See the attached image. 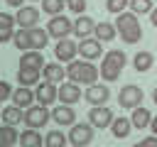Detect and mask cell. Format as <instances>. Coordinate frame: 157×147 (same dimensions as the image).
Returning a JSON list of instances; mask_svg holds the SVG:
<instances>
[{"instance_id": "4", "label": "cell", "mask_w": 157, "mask_h": 147, "mask_svg": "<svg viewBox=\"0 0 157 147\" xmlns=\"http://www.w3.org/2000/svg\"><path fill=\"white\" fill-rule=\"evenodd\" d=\"M49 120H52V110H49L47 105H42V103L29 105V108L25 110V125H27V127L39 130V127H44Z\"/></svg>"}, {"instance_id": "5", "label": "cell", "mask_w": 157, "mask_h": 147, "mask_svg": "<svg viewBox=\"0 0 157 147\" xmlns=\"http://www.w3.org/2000/svg\"><path fill=\"white\" fill-rule=\"evenodd\" d=\"M69 142L71 147H86L93 142V125L91 123H74L69 130Z\"/></svg>"}, {"instance_id": "3", "label": "cell", "mask_w": 157, "mask_h": 147, "mask_svg": "<svg viewBox=\"0 0 157 147\" xmlns=\"http://www.w3.org/2000/svg\"><path fill=\"white\" fill-rule=\"evenodd\" d=\"M66 76H69V81H74V83H86V86H91V83L98 81L101 69H96L88 59H86V61L74 59V61H69V66H66Z\"/></svg>"}, {"instance_id": "30", "label": "cell", "mask_w": 157, "mask_h": 147, "mask_svg": "<svg viewBox=\"0 0 157 147\" xmlns=\"http://www.w3.org/2000/svg\"><path fill=\"white\" fill-rule=\"evenodd\" d=\"M12 44H15L20 51H29V49H32V42H29V29L20 27V29L15 32V39H12Z\"/></svg>"}, {"instance_id": "33", "label": "cell", "mask_w": 157, "mask_h": 147, "mask_svg": "<svg viewBox=\"0 0 157 147\" xmlns=\"http://www.w3.org/2000/svg\"><path fill=\"white\" fill-rule=\"evenodd\" d=\"M125 7H130V0H105V10L113 15L125 12Z\"/></svg>"}, {"instance_id": "40", "label": "cell", "mask_w": 157, "mask_h": 147, "mask_svg": "<svg viewBox=\"0 0 157 147\" xmlns=\"http://www.w3.org/2000/svg\"><path fill=\"white\" fill-rule=\"evenodd\" d=\"M152 100H155V103H157V88H155V91H152Z\"/></svg>"}, {"instance_id": "39", "label": "cell", "mask_w": 157, "mask_h": 147, "mask_svg": "<svg viewBox=\"0 0 157 147\" xmlns=\"http://www.w3.org/2000/svg\"><path fill=\"white\" fill-rule=\"evenodd\" d=\"M150 127H152V135H157V115L152 118V123H150Z\"/></svg>"}, {"instance_id": "38", "label": "cell", "mask_w": 157, "mask_h": 147, "mask_svg": "<svg viewBox=\"0 0 157 147\" xmlns=\"http://www.w3.org/2000/svg\"><path fill=\"white\" fill-rule=\"evenodd\" d=\"M5 2H7L10 7H22V2H25V0H5Z\"/></svg>"}, {"instance_id": "22", "label": "cell", "mask_w": 157, "mask_h": 147, "mask_svg": "<svg viewBox=\"0 0 157 147\" xmlns=\"http://www.w3.org/2000/svg\"><path fill=\"white\" fill-rule=\"evenodd\" d=\"M93 34H96L101 42H113L115 34H118V27H115V22H98Z\"/></svg>"}, {"instance_id": "6", "label": "cell", "mask_w": 157, "mask_h": 147, "mask_svg": "<svg viewBox=\"0 0 157 147\" xmlns=\"http://www.w3.org/2000/svg\"><path fill=\"white\" fill-rule=\"evenodd\" d=\"M142 98H145V93H142V88L135 86V83H125V86L120 88V93H118V103H120L123 108H130V110H135V108L142 103Z\"/></svg>"}, {"instance_id": "13", "label": "cell", "mask_w": 157, "mask_h": 147, "mask_svg": "<svg viewBox=\"0 0 157 147\" xmlns=\"http://www.w3.org/2000/svg\"><path fill=\"white\" fill-rule=\"evenodd\" d=\"M37 103H42V105H49V103H54L56 98H59V88H56V83H52V81H44V83H37Z\"/></svg>"}, {"instance_id": "26", "label": "cell", "mask_w": 157, "mask_h": 147, "mask_svg": "<svg viewBox=\"0 0 157 147\" xmlns=\"http://www.w3.org/2000/svg\"><path fill=\"white\" fill-rule=\"evenodd\" d=\"M130 120H132V125H135L137 130H142V127H147V125L152 123V113H150L147 108H142V105H137V108L132 110V115H130Z\"/></svg>"}, {"instance_id": "42", "label": "cell", "mask_w": 157, "mask_h": 147, "mask_svg": "<svg viewBox=\"0 0 157 147\" xmlns=\"http://www.w3.org/2000/svg\"><path fill=\"white\" fill-rule=\"evenodd\" d=\"M32 2H39V0H32Z\"/></svg>"}, {"instance_id": "34", "label": "cell", "mask_w": 157, "mask_h": 147, "mask_svg": "<svg viewBox=\"0 0 157 147\" xmlns=\"http://www.w3.org/2000/svg\"><path fill=\"white\" fill-rule=\"evenodd\" d=\"M12 93H15V88L7 83V81H0V100L5 103V100H12Z\"/></svg>"}, {"instance_id": "31", "label": "cell", "mask_w": 157, "mask_h": 147, "mask_svg": "<svg viewBox=\"0 0 157 147\" xmlns=\"http://www.w3.org/2000/svg\"><path fill=\"white\" fill-rule=\"evenodd\" d=\"M66 7V0H42V12L47 15H61V10Z\"/></svg>"}, {"instance_id": "20", "label": "cell", "mask_w": 157, "mask_h": 147, "mask_svg": "<svg viewBox=\"0 0 157 147\" xmlns=\"http://www.w3.org/2000/svg\"><path fill=\"white\" fill-rule=\"evenodd\" d=\"M22 66H32V69H44V56L39 49H29V51H22V59H20Z\"/></svg>"}, {"instance_id": "23", "label": "cell", "mask_w": 157, "mask_h": 147, "mask_svg": "<svg viewBox=\"0 0 157 147\" xmlns=\"http://www.w3.org/2000/svg\"><path fill=\"white\" fill-rule=\"evenodd\" d=\"M49 37H52V34H49L47 29H42V27H32V29H29V42H32V49H39V51H42V49L49 44Z\"/></svg>"}, {"instance_id": "37", "label": "cell", "mask_w": 157, "mask_h": 147, "mask_svg": "<svg viewBox=\"0 0 157 147\" xmlns=\"http://www.w3.org/2000/svg\"><path fill=\"white\" fill-rule=\"evenodd\" d=\"M150 22H152V27L157 29V7H155V10L150 12Z\"/></svg>"}, {"instance_id": "27", "label": "cell", "mask_w": 157, "mask_h": 147, "mask_svg": "<svg viewBox=\"0 0 157 147\" xmlns=\"http://www.w3.org/2000/svg\"><path fill=\"white\" fill-rule=\"evenodd\" d=\"M20 142H22V147H42V145H44V140H42L39 130H34V127H27V130H22V135H20Z\"/></svg>"}, {"instance_id": "8", "label": "cell", "mask_w": 157, "mask_h": 147, "mask_svg": "<svg viewBox=\"0 0 157 147\" xmlns=\"http://www.w3.org/2000/svg\"><path fill=\"white\" fill-rule=\"evenodd\" d=\"M76 54H78V44H76V42H71L69 37H66V39H56V44H54V56H56V61L69 64V61L76 59Z\"/></svg>"}, {"instance_id": "2", "label": "cell", "mask_w": 157, "mask_h": 147, "mask_svg": "<svg viewBox=\"0 0 157 147\" xmlns=\"http://www.w3.org/2000/svg\"><path fill=\"white\" fill-rule=\"evenodd\" d=\"M115 27H118L120 39L125 44H137L142 39V27H140V20L135 12H120L115 20Z\"/></svg>"}, {"instance_id": "9", "label": "cell", "mask_w": 157, "mask_h": 147, "mask_svg": "<svg viewBox=\"0 0 157 147\" xmlns=\"http://www.w3.org/2000/svg\"><path fill=\"white\" fill-rule=\"evenodd\" d=\"M113 110L108 108V105H93L91 110H88V123L93 125V127H110L113 125Z\"/></svg>"}, {"instance_id": "7", "label": "cell", "mask_w": 157, "mask_h": 147, "mask_svg": "<svg viewBox=\"0 0 157 147\" xmlns=\"http://www.w3.org/2000/svg\"><path fill=\"white\" fill-rule=\"evenodd\" d=\"M47 32L54 37V39H66L69 34H74V22L64 15H54L47 24Z\"/></svg>"}, {"instance_id": "24", "label": "cell", "mask_w": 157, "mask_h": 147, "mask_svg": "<svg viewBox=\"0 0 157 147\" xmlns=\"http://www.w3.org/2000/svg\"><path fill=\"white\" fill-rule=\"evenodd\" d=\"M2 123H7V125L25 123V113H22V108L15 105V103H10L7 108H2Z\"/></svg>"}, {"instance_id": "11", "label": "cell", "mask_w": 157, "mask_h": 147, "mask_svg": "<svg viewBox=\"0 0 157 147\" xmlns=\"http://www.w3.org/2000/svg\"><path fill=\"white\" fill-rule=\"evenodd\" d=\"M15 20H17L20 27L32 29V27L39 22V10L32 7V5H22V7H17V12H15Z\"/></svg>"}, {"instance_id": "10", "label": "cell", "mask_w": 157, "mask_h": 147, "mask_svg": "<svg viewBox=\"0 0 157 147\" xmlns=\"http://www.w3.org/2000/svg\"><path fill=\"white\" fill-rule=\"evenodd\" d=\"M108 98H110V88L105 83H91L83 91V100L91 105H103V103H108Z\"/></svg>"}, {"instance_id": "25", "label": "cell", "mask_w": 157, "mask_h": 147, "mask_svg": "<svg viewBox=\"0 0 157 147\" xmlns=\"http://www.w3.org/2000/svg\"><path fill=\"white\" fill-rule=\"evenodd\" d=\"M152 64H155V56H152L150 51H137V54H135V59H132V66H135V71H137V74L150 71V69H152Z\"/></svg>"}, {"instance_id": "36", "label": "cell", "mask_w": 157, "mask_h": 147, "mask_svg": "<svg viewBox=\"0 0 157 147\" xmlns=\"http://www.w3.org/2000/svg\"><path fill=\"white\" fill-rule=\"evenodd\" d=\"M140 145H142V147H157V135H150V137L140 140Z\"/></svg>"}, {"instance_id": "19", "label": "cell", "mask_w": 157, "mask_h": 147, "mask_svg": "<svg viewBox=\"0 0 157 147\" xmlns=\"http://www.w3.org/2000/svg\"><path fill=\"white\" fill-rule=\"evenodd\" d=\"M17 83L20 86H34V83H39V69L20 66L17 69Z\"/></svg>"}, {"instance_id": "41", "label": "cell", "mask_w": 157, "mask_h": 147, "mask_svg": "<svg viewBox=\"0 0 157 147\" xmlns=\"http://www.w3.org/2000/svg\"><path fill=\"white\" fill-rule=\"evenodd\" d=\"M132 147H142V145H140V142H137V145H132Z\"/></svg>"}, {"instance_id": "35", "label": "cell", "mask_w": 157, "mask_h": 147, "mask_svg": "<svg viewBox=\"0 0 157 147\" xmlns=\"http://www.w3.org/2000/svg\"><path fill=\"white\" fill-rule=\"evenodd\" d=\"M66 7H69L71 12H76V15H83V10H86V0H66Z\"/></svg>"}, {"instance_id": "29", "label": "cell", "mask_w": 157, "mask_h": 147, "mask_svg": "<svg viewBox=\"0 0 157 147\" xmlns=\"http://www.w3.org/2000/svg\"><path fill=\"white\" fill-rule=\"evenodd\" d=\"M69 135H64L61 130H49L44 137V147H66Z\"/></svg>"}, {"instance_id": "21", "label": "cell", "mask_w": 157, "mask_h": 147, "mask_svg": "<svg viewBox=\"0 0 157 147\" xmlns=\"http://www.w3.org/2000/svg\"><path fill=\"white\" fill-rule=\"evenodd\" d=\"M135 125H132V120L130 118H115L113 120V125H110V132H113V137H118V140H123V137H128L130 135V130H132Z\"/></svg>"}, {"instance_id": "32", "label": "cell", "mask_w": 157, "mask_h": 147, "mask_svg": "<svg viewBox=\"0 0 157 147\" xmlns=\"http://www.w3.org/2000/svg\"><path fill=\"white\" fill-rule=\"evenodd\" d=\"M152 10V0H130V12L135 15H150Z\"/></svg>"}, {"instance_id": "12", "label": "cell", "mask_w": 157, "mask_h": 147, "mask_svg": "<svg viewBox=\"0 0 157 147\" xmlns=\"http://www.w3.org/2000/svg\"><path fill=\"white\" fill-rule=\"evenodd\" d=\"M101 51H103V42L98 39V37H86V39H81V44H78V54L83 56V59H98L101 56Z\"/></svg>"}, {"instance_id": "17", "label": "cell", "mask_w": 157, "mask_h": 147, "mask_svg": "<svg viewBox=\"0 0 157 147\" xmlns=\"http://www.w3.org/2000/svg\"><path fill=\"white\" fill-rule=\"evenodd\" d=\"M96 24H98V22H93L91 17L78 15V20L74 22V34H76L78 39H86V37H91V34L96 32Z\"/></svg>"}, {"instance_id": "15", "label": "cell", "mask_w": 157, "mask_h": 147, "mask_svg": "<svg viewBox=\"0 0 157 147\" xmlns=\"http://www.w3.org/2000/svg\"><path fill=\"white\" fill-rule=\"evenodd\" d=\"M34 100H37V93L32 91V86H20V88H15V93H12V103L20 105L22 110H27Z\"/></svg>"}, {"instance_id": "1", "label": "cell", "mask_w": 157, "mask_h": 147, "mask_svg": "<svg viewBox=\"0 0 157 147\" xmlns=\"http://www.w3.org/2000/svg\"><path fill=\"white\" fill-rule=\"evenodd\" d=\"M125 61H128L125 51H120V49L105 51V54H103V61H101V78L108 81V83L118 81L120 74H123V69H125Z\"/></svg>"}, {"instance_id": "18", "label": "cell", "mask_w": 157, "mask_h": 147, "mask_svg": "<svg viewBox=\"0 0 157 147\" xmlns=\"http://www.w3.org/2000/svg\"><path fill=\"white\" fill-rule=\"evenodd\" d=\"M42 76H44V81H52V83H64V78H69L66 69H61V64H44Z\"/></svg>"}, {"instance_id": "28", "label": "cell", "mask_w": 157, "mask_h": 147, "mask_svg": "<svg viewBox=\"0 0 157 147\" xmlns=\"http://www.w3.org/2000/svg\"><path fill=\"white\" fill-rule=\"evenodd\" d=\"M15 142H20V132L15 130V125H2L0 130V147H12Z\"/></svg>"}, {"instance_id": "14", "label": "cell", "mask_w": 157, "mask_h": 147, "mask_svg": "<svg viewBox=\"0 0 157 147\" xmlns=\"http://www.w3.org/2000/svg\"><path fill=\"white\" fill-rule=\"evenodd\" d=\"M59 100L61 103H66V105H74V103H78L81 100V88H78V83H59Z\"/></svg>"}, {"instance_id": "16", "label": "cell", "mask_w": 157, "mask_h": 147, "mask_svg": "<svg viewBox=\"0 0 157 147\" xmlns=\"http://www.w3.org/2000/svg\"><path fill=\"white\" fill-rule=\"evenodd\" d=\"M52 120H54V123H59V125H74V123H76V113H74V108H71V105L59 103V105L52 110Z\"/></svg>"}]
</instances>
